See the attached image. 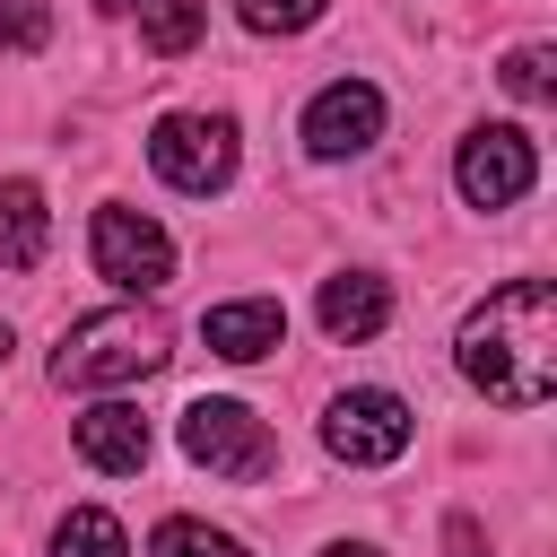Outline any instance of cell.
<instances>
[{
    "mask_svg": "<svg viewBox=\"0 0 557 557\" xmlns=\"http://www.w3.org/2000/svg\"><path fill=\"white\" fill-rule=\"evenodd\" d=\"M374 139H383V87L331 78V87L305 104V148H313V157H366Z\"/></svg>",
    "mask_w": 557,
    "mask_h": 557,
    "instance_id": "ba28073f",
    "label": "cell"
},
{
    "mask_svg": "<svg viewBox=\"0 0 557 557\" xmlns=\"http://www.w3.org/2000/svg\"><path fill=\"white\" fill-rule=\"evenodd\" d=\"M409 435H418V418H409V400L383 392V383H357V392H339V400L322 409V444H331V461H348V470L400 461Z\"/></svg>",
    "mask_w": 557,
    "mask_h": 557,
    "instance_id": "3957f363",
    "label": "cell"
},
{
    "mask_svg": "<svg viewBox=\"0 0 557 557\" xmlns=\"http://www.w3.org/2000/svg\"><path fill=\"white\" fill-rule=\"evenodd\" d=\"M52 557H131V540H122V522H113L104 505H78V513L52 531Z\"/></svg>",
    "mask_w": 557,
    "mask_h": 557,
    "instance_id": "5bb4252c",
    "label": "cell"
},
{
    "mask_svg": "<svg viewBox=\"0 0 557 557\" xmlns=\"http://www.w3.org/2000/svg\"><path fill=\"white\" fill-rule=\"evenodd\" d=\"M148 557H252L235 531H209V522H191V513H174V522H157V540H148Z\"/></svg>",
    "mask_w": 557,
    "mask_h": 557,
    "instance_id": "9a60e30c",
    "label": "cell"
},
{
    "mask_svg": "<svg viewBox=\"0 0 557 557\" xmlns=\"http://www.w3.org/2000/svg\"><path fill=\"white\" fill-rule=\"evenodd\" d=\"M313 313H322L331 339L357 348V339H374V331L392 322V287H383L374 270H339V278H322V305H313Z\"/></svg>",
    "mask_w": 557,
    "mask_h": 557,
    "instance_id": "8fae6325",
    "label": "cell"
},
{
    "mask_svg": "<svg viewBox=\"0 0 557 557\" xmlns=\"http://www.w3.org/2000/svg\"><path fill=\"white\" fill-rule=\"evenodd\" d=\"M96 9H148V0H96Z\"/></svg>",
    "mask_w": 557,
    "mask_h": 557,
    "instance_id": "44dd1931",
    "label": "cell"
},
{
    "mask_svg": "<svg viewBox=\"0 0 557 557\" xmlns=\"http://www.w3.org/2000/svg\"><path fill=\"white\" fill-rule=\"evenodd\" d=\"M444 548H453V557H479V522L453 513V522H444Z\"/></svg>",
    "mask_w": 557,
    "mask_h": 557,
    "instance_id": "d6986e66",
    "label": "cell"
},
{
    "mask_svg": "<svg viewBox=\"0 0 557 557\" xmlns=\"http://www.w3.org/2000/svg\"><path fill=\"white\" fill-rule=\"evenodd\" d=\"M148 165L174 191H218L235 174V122L226 113H165L148 131Z\"/></svg>",
    "mask_w": 557,
    "mask_h": 557,
    "instance_id": "5b68a950",
    "label": "cell"
},
{
    "mask_svg": "<svg viewBox=\"0 0 557 557\" xmlns=\"http://www.w3.org/2000/svg\"><path fill=\"white\" fill-rule=\"evenodd\" d=\"M235 17H244L252 35H305V26L322 17V0H235Z\"/></svg>",
    "mask_w": 557,
    "mask_h": 557,
    "instance_id": "ac0fdd59",
    "label": "cell"
},
{
    "mask_svg": "<svg viewBox=\"0 0 557 557\" xmlns=\"http://www.w3.org/2000/svg\"><path fill=\"white\" fill-rule=\"evenodd\" d=\"M200 339H209L226 366H252V357H270V348L287 339V305H278V296H235V305H209V313H200Z\"/></svg>",
    "mask_w": 557,
    "mask_h": 557,
    "instance_id": "30bf717a",
    "label": "cell"
},
{
    "mask_svg": "<svg viewBox=\"0 0 557 557\" xmlns=\"http://www.w3.org/2000/svg\"><path fill=\"white\" fill-rule=\"evenodd\" d=\"M44 44H52V9H44V0H0V52L26 61V52H44Z\"/></svg>",
    "mask_w": 557,
    "mask_h": 557,
    "instance_id": "e0dca14e",
    "label": "cell"
},
{
    "mask_svg": "<svg viewBox=\"0 0 557 557\" xmlns=\"http://www.w3.org/2000/svg\"><path fill=\"white\" fill-rule=\"evenodd\" d=\"M453 183H461L470 209H513V200L540 183V148H531V131H513V122H479V131L461 139V157H453Z\"/></svg>",
    "mask_w": 557,
    "mask_h": 557,
    "instance_id": "8992f818",
    "label": "cell"
},
{
    "mask_svg": "<svg viewBox=\"0 0 557 557\" xmlns=\"http://www.w3.org/2000/svg\"><path fill=\"white\" fill-rule=\"evenodd\" d=\"M322 557H383V548H366V540H339V548H322Z\"/></svg>",
    "mask_w": 557,
    "mask_h": 557,
    "instance_id": "ffe728a7",
    "label": "cell"
},
{
    "mask_svg": "<svg viewBox=\"0 0 557 557\" xmlns=\"http://www.w3.org/2000/svg\"><path fill=\"white\" fill-rule=\"evenodd\" d=\"M0 366H9V322H0Z\"/></svg>",
    "mask_w": 557,
    "mask_h": 557,
    "instance_id": "7402d4cb",
    "label": "cell"
},
{
    "mask_svg": "<svg viewBox=\"0 0 557 557\" xmlns=\"http://www.w3.org/2000/svg\"><path fill=\"white\" fill-rule=\"evenodd\" d=\"M70 435H78V461L104 470V479H139V470H148V444H157L148 418H139L131 400H96V409H78Z\"/></svg>",
    "mask_w": 557,
    "mask_h": 557,
    "instance_id": "9c48e42d",
    "label": "cell"
},
{
    "mask_svg": "<svg viewBox=\"0 0 557 557\" xmlns=\"http://www.w3.org/2000/svg\"><path fill=\"white\" fill-rule=\"evenodd\" d=\"M200 26H209V0H148V9H139V44H148L157 61L191 52V44H200Z\"/></svg>",
    "mask_w": 557,
    "mask_h": 557,
    "instance_id": "4fadbf2b",
    "label": "cell"
},
{
    "mask_svg": "<svg viewBox=\"0 0 557 557\" xmlns=\"http://www.w3.org/2000/svg\"><path fill=\"white\" fill-rule=\"evenodd\" d=\"M496 78H505V96H522V104H548V96H557V52H548V44H513Z\"/></svg>",
    "mask_w": 557,
    "mask_h": 557,
    "instance_id": "2e32d148",
    "label": "cell"
},
{
    "mask_svg": "<svg viewBox=\"0 0 557 557\" xmlns=\"http://www.w3.org/2000/svg\"><path fill=\"white\" fill-rule=\"evenodd\" d=\"M453 357L496 409H540L557 392V287L548 278H505L487 305H470Z\"/></svg>",
    "mask_w": 557,
    "mask_h": 557,
    "instance_id": "6da1fadb",
    "label": "cell"
},
{
    "mask_svg": "<svg viewBox=\"0 0 557 557\" xmlns=\"http://www.w3.org/2000/svg\"><path fill=\"white\" fill-rule=\"evenodd\" d=\"M52 252V209L35 183H0V270H35Z\"/></svg>",
    "mask_w": 557,
    "mask_h": 557,
    "instance_id": "7c38bea8",
    "label": "cell"
},
{
    "mask_svg": "<svg viewBox=\"0 0 557 557\" xmlns=\"http://www.w3.org/2000/svg\"><path fill=\"white\" fill-rule=\"evenodd\" d=\"M165 357H174V348H165V322L139 313V305H113V313H87V322L61 331L52 383H61V392H70V383H78V392H96V383H148Z\"/></svg>",
    "mask_w": 557,
    "mask_h": 557,
    "instance_id": "7a4b0ae2",
    "label": "cell"
},
{
    "mask_svg": "<svg viewBox=\"0 0 557 557\" xmlns=\"http://www.w3.org/2000/svg\"><path fill=\"white\" fill-rule=\"evenodd\" d=\"M87 252H96V278H113L122 296H157V287L174 278V244H165V226L139 218V209H96Z\"/></svg>",
    "mask_w": 557,
    "mask_h": 557,
    "instance_id": "52a82bcc",
    "label": "cell"
},
{
    "mask_svg": "<svg viewBox=\"0 0 557 557\" xmlns=\"http://www.w3.org/2000/svg\"><path fill=\"white\" fill-rule=\"evenodd\" d=\"M183 453L209 479H270L278 470V435L244 409V400H191L183 409Z\"/></svg>",
    "mask_w": 557,
    "mask_h": 557,
    "instance_id": "277c9868",
    "label": "cell"
}]
</instances>
